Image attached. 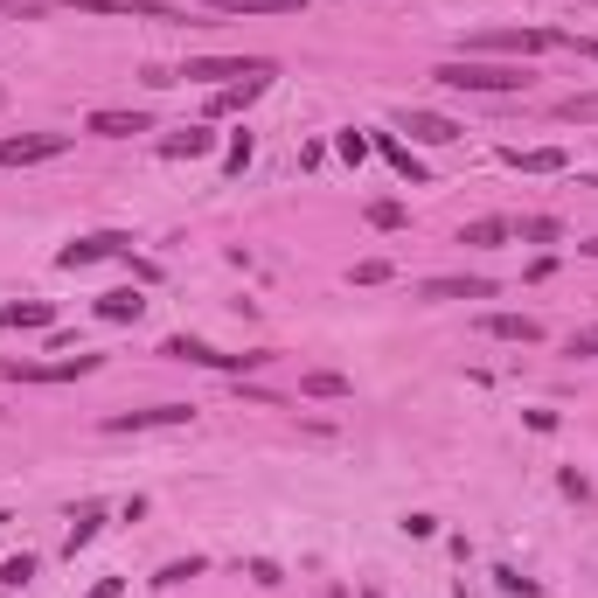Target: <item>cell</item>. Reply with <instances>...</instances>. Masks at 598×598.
I'll list each match as a JSON object with an SVG mask.
<instances>
[{
    "instance_id": "obj_8",
    "label": "cell",
    "mask_w": 598,
    "mask_h": 598,
    "mask_svg": "<svg viewBox=\"0 0 598 598\" xmlns=\"http://www.w3.org/2000/svg\"><path fill=\"white\" fill-rule=\"evenodd\" d=\"M70 147V133H14L0 140V167H35V160H56Z\"/></svg>"
},
{
    "instance_id": "obj_5",
    "label": "cell",
    "mask_w": 598,
    "mask_h": 598,
    "mask_svg": "<svg viewBox=\"0 0 598 598\" xmlns=\"http://www.w3.org/2000/svg\"><path fill=\"white\" fill-rule=\"evenodd\" d=\"M98 355H63V362H0L7 383H70V376H91Z\"/></svg>"
},
{
    "instance_id": "obj_31",
    "label": "cell",
    "mask_w": 598,
    "mask_h": 598,
    "mask_svg": "<svg viewBox=\"0 0 598 598\" xmlns=\"http://www.w3.org/2000/svg\"><path fill=\"white\" fill-rule=\"evenodd\" d=\"M571 355H598V327H585V334H571Z\"/></svg>"
},
{
    "instance_id": "obj_11",
    "label": "cell",
    "mask_w": 598,
    "mask_h": 598,
    "mask_svg": "<svg viewBox=\"0 0 598 598\" xmlns=\"http://www.w3.org/2000/svg\"><path fill=\"white\" fill-rule=\"evenodd\" d=\"M397 126H404V133H411L418 147H452V140H459V126H452L446 112H418V105H411V112H404Z\"/></svg>"
},
{
    "instance_id": "obj_33",
    "label": "cell",
    "mask_w": 598,
    "mask_h": 598,
    "mask_svg": "<svg viewBox=\"0 0 598 598\" xmlns=\"http://www.w3.org/2000/svg\"><path fill=\"white\" fill-rule=\"evenodd\" d=\"M564 42H571L578 56H592V63H598V42H592V35H564Z\"/></svg>"
},
{
    "instance_id": "obj_35",
    "label": "cell",
    "mask_w": 598,
    "mask_h": 598,
    "mask_svg": "<svg viewBox=\"0 0 598 598\" xmlns=\"http://www.w3.org/2000/svg\"><path fill=\"white\" fill-rule=\"evenodd\" d=\"M0 522H7V515H0Z\"/></svg>"
},
{
    "instance_id": "obj_14",
    "label": "cell",
    "mask_w": 598,
    "mask_h": 598,
    "mask_svg": "<svg viewBox=\"0 0 598 598\" xmlns=\"http://www.w3.org/2000/svg\"><path fill=\"white\" fill-rule=\"evenodd\" d=\"M91 133L98 140H133V133H153L147 112H91Z\"/></svg>"
},
{
    "instance_id": "obj_2",
    "label": "cell",
    "mask_w": 598,
    "mask_h": 598,
    "mask_svg": "<svg viewBox=\"0 0 598 598\" xmlns=\"http://www.w3.org/2000/svg\"><path fill=\"white\" fill-rule=\"evenodd\" d=\"M272 70H279L272 56H202V63H188L181 77H195V84H216V91H223V84H272Z\"/></svg>"
},
{
    "instance_id": "obj_29",
    "label": "cell",
    "mask_w": 598,
    "mask_h": 598,
    "mask_svg": "<svg viewBox=\"0 0 598 598\" xmlns=\"http://www.w3.org/2000/svg\"><path fill=\"white\" fill-rule=\"evenodd\" d=\"M223 167H230V174H244V167H251V133H237V140H230V153H223Z\"/></svg>"
},
{
    "instance_id": "obj_18",
    "label": "cell",
    "mask_w": 598,
    "mask_h": 598,
    "mask_svg": "<svg viewBox=\"0 0 598 598\" xmlns=\"http://www.w3.org/2000/svg\"><path fill=\"white\" fill-rule=\"evenodd\" d=\"M147 313V299L140 286H119V293H98V320H140Z\"/></svg>"
},
{
    "instance_id": "obj_3",
    "label": "cell",
    "mask_w": 598,
    "mask_h": 598,
    "mask_svg": "<svg viewBox=\"0 0 598 598\" xmlns=\"http://www.w3.org/2000/svg\"><path fill=\"white\" fill-rule=\"evenodd\" d=\"M160 355H174V362H195V369H223V376H251V369H265V362H272L265 348H251V355H223V348H209V341H188V334H174Z\"/></svg>"
},
{
    "instance_id": "obj_13",
    "label": "cell",
    "mask_w": 598,
    "mask_h": 598,
    "mask_svg": "<svg viewBox=\"0 0 598 598\" xmlns=\"http://www.w3.org/2000/svg\"><path fill=\"white\" fill-rule=\"evenodd\" d=\"M508 167H522V174H564L571 153H564V147H515V153H508Z\"/></svg>"
},
{
    "instance_id": "obj_12",
    "label": "cell",
    "mask_w": 598,
    "mask_h": 598,
    "mask_svg": "<svg viewBox=\"0 0 598 598\" xmlns=\"http://www.w3.org/2000/svg\"><path fill=\"white\" fill-rule=\"evenodd\" d=\"M376 153H383V160H390V167H397V174H404L411 188H425V181H432V174H425V160H418V153L404 147L397 133H383V140H376Z\"/></svg>"
},
{
    "instance_id": "obj_34",
    "label": "cell",
    "mask_w": 598,
    "mask_h": 598,
    "mask_svg": "<svg viewBox=\"0 0 598 598\" xmlns=\"http://www.w3.org/2000/svg\"><path fill=\"white\" fill-rule=\"evenodd\" d=\"M585 251H592V258H598V244H585Z\"/></svg>"
},
{
    "instance_id": "obj_30",
    "label": "cell",
    "mask_w": 598,
    "mask_h": 598,
    "mask_svg": "<svg viewBox=\"0 0 598 598\" xmlns=\"http://www.w3.org/2000/svg\"><path fill=\"white\" fill-rule=\"evenodd\" d=\"M0 14H21V21H35V14H49V0H0Z\"/></svg>"
},
{
    "instance_id": "obj_23",
    "label": "cell",
    "mask_w": 598,
    "mask_h": 598,
    "mask_svg": "<svg viewBox=\"0 0 598 598\" xmlns=\"http://www.w3.org/2000/svg\"><path fill=\"white\" fill-rule=\"evenodd\" d=\"M557 119H578V126H592V119H598V91H578V98H564V105H557Z\"/></svg>"
},
{
    "instance_id": "obj_22",
    "label": "cell",
    "mask_w": 598,
    "mask_h": 598,
    "mask_svg": "<svg viewBox=\"0 0 598 598\" xmlns=\"http://www.w3.org/2000/svg\"><path fill=\"white\" fill-rule=\"evenodd\" d=\"M258 91H265V84H223V91L209 98V112H244V105H251Z\"/></svg>"
},
{
    "instance_id": "obj_9",
    "label": "cell",
    "mask_w": 598,
    "mask_h": 598,
    "mask_svg": "<svg viewBox=\"0 0 598 598\" xmlns=\"http://www.w3.org/2000/svg\"><path fill=\"white\" fill-rule=\"evenodd\" d=\"M119 251H126V237L105 230V237H77V244H63L56 265H63V272H84V265H98V258H119Z\"/></svg>"
},
{
    "instance_id": "obj_20",
    "label": "cell",
    "mask_w": 598,
    "mask_h": 598,
    "mask_svg": "<svg viewBox=\"0 0 598 598\" xmlns=\"http://www.w3.org/2000/svg\"><path fill=\"white\" fill-rule=\"evenodd\" d=\"M299 390H306V397H348V376H341V369H306Z\"/></svg>"
},
{
    "instance_id": "obj_15",
    "label": "cell",
    "mask_w": 598,
    "mask_h": 598,
    "mask_svg": "<svg viewBox=\"0 0 598 598\" xmlns=\"http://www.w3.org/2000/svg\"><path fill=\"white\" fill-rule=\"evenodd\" d=\"M418 299H494V286L487 279H425Z\"/></svg>"
},
{
    "instance_id": "obj_25",
    "label": "cell",
    "mask_w": 598,
    "mask_h": 598,
    "mask_svg": "<svg viewBox=\"0 0 598 598\" xmlns=\"http://www.w3.org/2000/svg\"><path fill=\"white\" fill-rule=\"evenodd\" d=\"M362 216H369L376 230H404V202H369Z\"/></svg>"
},
{
    "instance_id": "obj_7",
    "label": "cell",
    "mask_w": 598,
    "mask_h": 598,
    "mask_svg": "<svg viewBox=\"0 0 598 598\" xmlns=\"http://www.w3.org/2000/svg\"><path fill=\"white\" fill-rule=\"evenodd\" d=\"M195 411L188 404H147V411H112L105 418V432L119 439V432H167V425H188Z\"/></svg>"
},
{
    "instance_id": "obj_17",
    "label": "cell",
    "mask_w": 598,
    "mask_h": 598,
    "mask_svg": "<svg viewBox=\"0 0 598 598\" xmlns=\"http://www.w3.org/2000/svg\"><path fill=\"white\" fill-rule=\"evenodd\" d=\"M49 320H56L49 299H7L0 306V327H49Z\"/></svg>"
},
{
    "instance_id": "obj_26",
    "label": "cell",
    "mask_w": 598,
    "mask_h": 598,
    "mask_svg": "<svg viewBox=\"0 0 598 598\" xmlns=\"http://www.w3.org/2000/svg\"><path fill=\"white\" fill-rule=\"evenodd\" d=\"M522 237H529V244H557V237H564V223H557V216H529V223H522Z\"/></svg>"
},
{
    "instance_id": "obj_10",
    "label": "cell",
    "mask_w": 598,
    "mask_h": 598,
    "mask_svg": "<svg viewBox=\"0 0 598 598\" xmlns=\"http://www.w3.org/2000/svg\"><path fill=\"white\" fill-rule=\"evenodd\" d=\"M480 334H487V341H522V348H536V341H543V320H536V313H487Z\"/></svg>"
},
{
    "instance_id": "obj_16",
    "label": "cell",
    "mask_w": 598,
    "mask_h": 598,
    "mask_svg": "<svg viewBox=\"0 0 598 598\" xmlns=\"http://www.w3.org/2000/svg\"><path fill=\"white\" fill-rule=\"evenodd\" d=\"M508 237H515V223H501V216H480V223L459 230V244H473V251H501Z\"/></svg>"
},
{
    "instance_id": "obj_27",
    "label": "cell",
    "mask_w": 598,
    "mask_h": 598,
    "mask_svg": "<svg viewBox=\"0 0 598 598\" xmlns=\"http://www.w3.org/2000/svg\"><path fill=\"white\" fill-rule=\"evenodd\" d=\"M383 279H390V258H362L355 265V286H383Z\"/></svg>"
},
{
    "instance_id": "obj_28",
    "label": "cell",
    "mask_w": 598,
    "mask_h": 598,
    "mask_svg": "<svg viewBox=\"0 0 598 598\" xmlns=\"http://www.w3.org/2000/svg\"><path fill=\"white\" fill-rule=\"evenodd\" d=\"M28 578H35V557H7L0 564V585H28Z\"/></svg>"
},
{
    "instance_id": "obj_21",
    "label": "cell",
    "mask_w": 598,
    "mask_h": 598,
    "mask_svg": "<svg viewBox=\"0 0 598 598\" xmlns=\"http://www.w3.org/2000/svg\"><path fill=\"white\" fill-rule=\"evenodd\" d=\"M216 14H299V0H209Z\"/></svg>"
},
{
    "instance_id": "obj_4",
    "label": "cell",
    "mask_w": 598,
    "mask_h": 598,
    "mask_svg": "<svg viewBox=\"0 0 598 598\" xmlns=\"http://www.w3.org/2000/svg\"><path fill=\"white\" fill-rule=\"evenodd\" d=\"M564 35H543V28H494V35H473L466 42V56H480V49H494V56H543V49H557Z\"/></svg>"
},
{
    "instance_id": "obj_24",
    "label": "cell",
    "mask_w": 598,
    "mask_h": 598,
    "mask_svg": "<svg viewBox=\"0 0 598 598\" xmlns=\"http://www.w3.org/2000/svg\"><path fill=\"white\" fill-rule=\"evenodd\" d=\"M98 522H105V515H98V508H84V515H77V522H70V543H63V550H70V557H77V550H84V543H91V536H98Z\"/></svg>"
},
{
    "instance_id": "obj_6",
    "label": "cell",
    "mask_w": 598,
    "mask_h": 598,
    "mask_svg": "<svg viewBox=\"0 0 598 598\" xmlns=\"http://www.w3.org/2000/svg\"><path fill=\"white\" fill-rule=\"evenodd\" d=\"M63 7H77V14H119V21H188L167 0H63Z\"/></svg>"
},
{
    "instance_id": "obj_32",
    "label": "cell",
    "mask_w": 598,
    "mask_h": 598,
    "mask_svg": "<svg viewBox=\"0 0 598 598\" xmlns=\"http://www.w3.org/2000/svg\"><path fill=\"white\" fill-rule=\"evenodd\" d=\"M119 592H126V578H98V585H91L84 598H119Z\"/></svg>"
},
{
    "instance_id": "obj_1",
    "label": "cell",
    "mask_w": 598,
    "mask_h": 598,
    "mask_svg": "<svg viewBox=\"0 0 598 598\" xmlns=\"http://www.w3.org/2000/svg\"><path fill=\"white\" fill-rule=\"evenodd\" d=\"M432 84H446V91H480V98H501V91H529L536 77L522 70V63H480V56H452L432 70Z\"/></svg>"
},
{
    "instance_id": "obj_19",
    "label": "cell",
    "mask_w": 598,
    "mask_h": 598,
    "mask_svg": "<svg viewBox=\"0 0 598 598\" xmlns=\"http://www.w3.org/2000/svg\"><path fill=\"white\" fill-rule=\"evenodd\" d=\"M209 147H216V133H209V126H188V133L160 140V153H167V160H202Z\"/></svg>"
}]
</instances>
